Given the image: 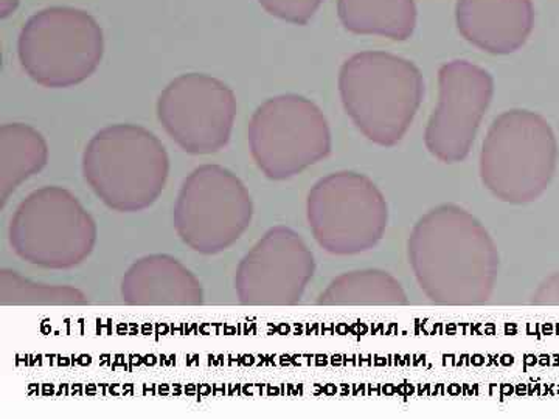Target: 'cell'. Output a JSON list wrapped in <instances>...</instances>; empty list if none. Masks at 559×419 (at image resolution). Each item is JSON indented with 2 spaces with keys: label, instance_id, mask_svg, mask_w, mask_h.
I'll use <instances>...</instances> for the list:
<instances>
[{
  "label": "cell",
  "instance_id": "17",
  "mask_svg": "<svg viewBox=\"0 0 559 419\" xmlns=\"http://www.w3.org/2000/svg\"><path fill=\"white\" fill-rule=\"evenodd\" d=\"M320 304H406L407 296L395 277L382 271L341 275L320 294Z\"/></svg>",
  "mask_w": 559,
  "mask_h": 419
},
{
  "label": "cell",
  "instance_id": "13",
  "mask_svg": "<svg viewBox=\"0 0 559 419\" xmlns=\"http://www.w3.org/2000/svg\"><path fill=\"white\" fill-rule=\"evenodd\" d=\"M459 31L479 49L507 55L524 46L533 27L530 0H459Z\"/></svg>",
  "mask_w": 559,
  "mask_h": 419
},
{
  "label": "cell",
  "instance_id": "6",
  "mask_svg": "<svg viewBox=\"0 0 559 419\" xmlns=\"http://www.w3.org/2000/svg\"><path fill=\"white\" fill-rule=\"evenodd\" d=\"M10 241L14 252L28 263L69 270L91 255L97 227L70 191L46 187L17 207L11 218Z\"/></svg>",
  "mask_w": 559,
  "mask_h": 419
},
{
  "label": "cell",
  "instance_id": "10",
  "mask_svg": "<svg viewBox=\"0 0 559 419\" xmlns=\"http://www.w3.org/2000/svg\"><path fill=\"white\" fill-rule=\"evenodd\" d=\"M162 127L190 154H212L229 143L237 98L223 81L202 73L173 80L157 101Z\"/></svg>",
  "mask_w": 559,
  "mask_h": 419
},
{
  "label": "cell",
  "instance_id": "5",
  "mask_svg": "<svg viewBox=\"0 0 559 419\" xmlns=\"http://www.w3.org/2000/svg\"><path fill=\"white\" fill-rule=\"evenodd\" d=\"M22 68L50 89L90 79L105 53L100 24L87 11L50 7L27 21L17 40Z\"/></svg>",
  "mask_w": 559,
  "mask_h": 419
},
{
  "label": "cell",
  "instance_id": "11",
  "mask_svg": "<svg viewBox=\"0 0 559 419\" xmlns=\"http://www.w3.org/2000/svg\"><path fill=\"white\" fill-rule=\"evenodd\" d=\"M439 84V105L426 130V146L437 159L455 164L469 154L495 84L487 70L466 61L443 65Z\"/></svg>",
  "mask_w": 559,
  "mask_h": 419
},
{
  "label": "cell",
  "instance_id": "7",
  "mask_svg": "<svg viewBox=\"0 0 559 419\" xmlns=\"http://www.w3.org/2000/svg\"><path fill=\"white\" fill-rule=\"evenodd\" d=\"M307 210L314 240L334 255L377 248L388 229L384 194L358 172H334L320 179L308 194Z\"/></svg>",
  "mask_w": 559,
  "mask_h": 419
},
{
  "label": "cell",
  "instance_id": "8",
  "mask_svg": "<svg viewBox=\"0 0 559 419\" xmlns=\"http://www.w3.org/2000/svg\"><path fill=\"white\" fill-rule=\"evenodd\" d=\"M249 145L264 176L285 180L329 156L331 132L314 103L299 95H282L263 103L253 113Z\"/></svg>",
  "mask_w": 559,
  "mask_h": 419
},
{
  "label": "cell",
  "instance_id": "12",
  "mask_svg": "<svg viewBox=\"0 0 559 419\" xmlns=\"http://www.w3.org/2000/svg\"><path fill=\"white\" fill-rule=\"evenodd\" d=\"M314 256L300 235L274 227L238 266L235 288L242 303H297L314 277Z\"/></svg>",
  "mask_w": 559,
  "mask_h": 419
},
{
  "label": "cell",
  "instance_id": "18",
  "mask_svg": "<svg viewBox=\"0 0 559 419\" xmlns=\"http://www.w3.org/2000/svg\"><path fill=\"white\" fill-rule=\"evenodd\" d=\"M272 16L290 24L304 25L314 16L322 0H259Z\"/></svg>",
  "mask_w": 559,
  "mask_h": 419
},
{
  "label": "cell",
  "instance_id": "1",
  "mask_svg": "<svg viewBox=\"0 0 559 419\" xmlns=\"http://www.w3.org/2000/svg\"><path fill=\"white\" fill-rule=\"evenodd\" d=\"M419 288L440 304H479L495 290L499 252L479 219L444 204L415 224L407 242Z\"/></svg>",
  "mask_w": 559,
  "mask_h": 419
},
{
  "label": "cell",
  "instance_id": "4",
  "mask_svg": "<svg viewBox=\"0 0 559 419\" xmlns=\"http://www.w3.org/2000/svg\"><path fill=\"white\" fill-rule=\"evenodd\" d=\"M558 145L550 124L528 110H509L489 128L480 156L481 182L513 205L538 200L557 171Z\"/></svg>",
  "mask_w": 559,
  "mask_h": 419
},
{
  "label": "cell",
  "instance_id": "19",
  "mask_svg": "<svg viewBox=\"0 0 559 419\" xmlns=\"http://www.w3.org/2000/svg\"><path fill=\"white\" fill-rule=\"evenodd\" d=\"M17 5H20V0H0V17L5 20V17L11 16L16 11Z\"/></svg>",
  "mask_w": 559,
  "mask_h": 419
},
{
  "label": "cell",
  "instance_id": "15",
  "mask_svg": "<svg viewBox=\"0 0 559 419\" xmlns=\"http://www.w3.org/2000/svg\"><path fill=\"white\" fill-rule=\"evenodd\" d=\"M337 11L347 31L396 40L409 38L417 21L414 0H340Z\"/></svg>",
  "mask_w": 559,
  "mask_h": 419
},
{
  "label": "cell",
  "instance_id": "2",
  "mask_svg": "<svg viewBox=\"0 0 559 419\" xmlns=\"http://www.w3.org/2000/svg\"><path fill=\"white\" fill-rule=\"evenodd\" d=\"M340 92L358 130L378 145L393 146L409 131L425 84L412 62L382 51H366L342 65Z\"/></svg>",
  "mask_w": 559,
  "mask_h": 419
},
{
  "label": "cell",
  "instance_id": "9",
  "mask_svg": "<svg viewBox=\"0 0 559 419\" xmlns=\"http://www.w3.org/2000/svg\"><path fill=\"white\" fill-rule=\"evenodd\" d=\"M252 213L245 183L227 168L204 165L183 180L175 226L180 240L191 249L213 255L240 240Z\"/></svg>",
  "mask_w": 559,
  "mask_h": 419
},
{
  "label": "cell",
  "instance_id": "14",
  "mask_svg": "<svg viewBox=\"0 0 559 419\" xmlns=\"http://www.w3.org/2000/svg\"><path fill=\"white\" fill-rule=\"evenodd\" d=\"M121 296L132 304H198L201 283L179 260L153 255L140 260L124 275Z\"/></svg>",
  "mask_w": 559,
  "mask_h": 419
},
{
  "label": "cell",
  "instance_id": "3",
  "mask_svg": "<svg viewBox=\"0 0 559 419\" xmlns=\"http://www.w3.org/2000/svg\"><path fill=\"white\" fill-rule=\"evenodd\" d=\"M83 172L109 208L139 212L164 191L170 159L153 132L135 124H114L87 143Z\"/></svg>",
  "mask_w": 559,
  "mask_h": 419
},
{
  "label": "cell",
  "instance_id": "16",
  "mask_svg": "<svg viewBox=\"0 0 559 419\" xmlns=\"http://www.w3.org/2000/svg\"><path fill=\"white\" fill-rule=\"evenodd\" d=\"M49 148L40 132L28 124L10 123L0 128V191L7 201L11 191L43 170Z\"/></svg>",
  "mask_w": 559,
  "mask_h": 419
}]
</instances>
